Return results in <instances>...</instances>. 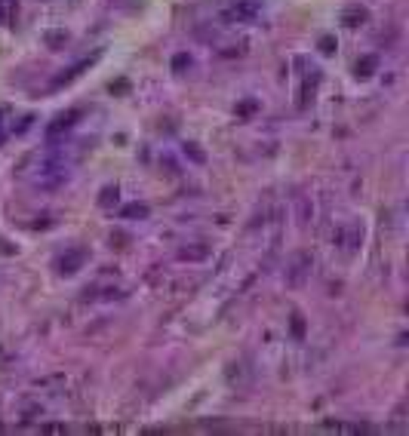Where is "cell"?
<instances>
[{
    "instance_id": "1",
    "label": "cell",
    "mask_w": 409,
    "mask_h": 436,
    "mask_svg": "<svg viewBox=\"0 0 409 436\" xmlns=\"http://www.w3.org/2000/svg\"><path fill=\"white\" fill-rule=\"evenodd\" d=\"M65 178H68V169H65L62 163L46 160V163L37 166V184H41V188H56V184H62Z\"/></svg>"
},
{
    "instance_id": "2",
    "label": "cell",
    "mask_w": 409,
    "mask_h": 436,
    "mask_svg": "<svg viewBox=\"0 0 409 436\" xmlns=\"http://www.w3.org/2000/svg\"><path fill=\"white\" fill-rule=\"evenodd\" d=\"M255 12H259V3L255 0H243V3H237V6H231V10L225 12V19H231V22H243V19H253Z\"/></svg>"
},
{
    "instance_id": "3",
    "label": "cell",
    "mask_w": 409,
    "mask_h": 436,
    "mask_svg": "<svg viewBox=\"0 0 409 436\" xmlns=\"http://www.w3.org/2000/svg\"><path fill=\"white\" fill-rule=\"evenodd\" d=\"M12 16H16V0H0V25H10Z\"/></svg>"
}]
</instances>
